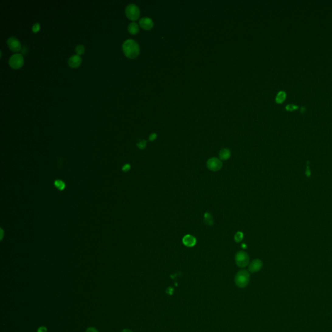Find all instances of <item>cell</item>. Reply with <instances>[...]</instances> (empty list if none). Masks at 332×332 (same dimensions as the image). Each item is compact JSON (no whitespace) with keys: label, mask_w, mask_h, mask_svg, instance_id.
<instances>
[{"label":"cell","mask_w":332,"mask_h":332,"mask_svg":"<svg viewBox=\"0 0 332 332\" xmlns=\"http://www.w3.org/2000/svg\"><path fill=\"white\" fill-rule=\"evenodd\" d=\"M122 49L125 55L131 59L136 58L140 54L139 45L133 39H128L125 40L122 45Z\"/></svg>","instance_id":"1"},{"label":"cell","mask_w":332,"mask_h":332,"mask_svg":"<svg viewBox=\"0 0 332 332\" xmlns=\"http://www.w3.org/2000/svg\"><path fill=\"white\" fill-rule=\"evenodd\" d=\"M249 280H250V274L248 271L245 269L239 271L234 278L236 285L240 288L247 287L249 283Z\"/></svg>","instance_id":"2"},{"label":"cell","mask_w":332,"mask_h":332,"mask_svg":"<svg viewBox=\"0 0 332 332\" xmlns=\"http://www.w3.org/2000/svg\"><path fill=\"white\" fill-rule=\"evenodd\" d=\"M126 16L132 21L138 19L140 15V11L137 5L134 4H129L125 9Z\"/></svg>","instance_id":"3"},{"label":"cell","mask_w":332,"mask_h":332,"mask_svg":"<svg viewBox=\"0 0 332 332\" xmlns=\"http://www.w3.org/2000/svg\"><path fill=\"white\" fill-rule=\"evenodd\" d=\"M249 256L245 251H239L236 253L235 256V261L236 265L240 268H245L249 264Z\"/></svg>","instance_id":"4"},{"label":"cell","mask_w":332,"mask_h":332,"mask_svg":"<svg viewBox=\"0 0 332 332\" xmlns=\"http://www.w3.org/2000/svg\"><path fill=\"white\" fill-rule=\"evenodd\" d=\"M24 64L23 57L20 53H16L10 57L9 60V64L12 69H19L22 67Z\"/></svg>","instance_id":"5"},{"label":"cell","mask_w":332,"mask_h":332,"mask_svg":"<svg viewBox=\"0 0 332 332\" xmlns=\"http://www.w3.org/2000/svg\"><path fill=\"white\" fill-rule=\"evenodd\" d=\"M207 168L212 171H217L223 167L222 161L217 158H209L206 162Z\"/></svg>","instance_id":"6"},{"label":"cell","mask_w":332,"mask_h":332,"mask_svg":"<svg viewBox=\"0 0 332 332\" xmlns=\"http://www.w3.org/2000/svg\"><path fill=\"white\" fill-rule=\"evenodd\" d=\"M7 45L9 47V49L12 51L16 52L19 51L21 50V43L18 39L14 36H11L7 40Z\"/></svg>","instance_id":"7"},{"label":"cell","mask_w":332,"mask_h":332,"mask_svg":"<svg viewBox=\"0 0 332 332\" xmlns=\"http://www.w3.org/2000/svg\"><path fill=\"white\" fill-rule=\"evenodd\" d=\"M139 24L141 28L147 31L152 29L154 26L152 19L148 17H144L140 19V20L139 21Z\"/></svg>","instance_id":"8"},{"label":"cell","mask_w":332,"mask_h":332,"mask_svg":"<svg viewBox=\"0 0 332 332\" xmlns=\"http://www.w3.org/2000/svg\"><path fill=\"white\" fill-rule=\"evenodd\" d=\"M263 265L262 261L259 260V259H256V260H253L252 262H251L250 264L248 265V271L252 273L257 272L260 271Z\"/></svg>","instance_id":"9"},{"label":"cell","mask_w":332,"mask_h":332,"mask_svg":"<svg viewBox=\"0 0 332 332\" xmlns=\"http://www.w3.org/2000/svg\"><path fill=\"white\" fill-rule=\"evenodd\" d=\"M82 62L81 57L78 55H75L71 56L69 60H68V64L72 68H77L79 67Z\"/></svg>","instance_id":"10"},{"label":"cell","mask_w":332,"mask_h":332,"mask_svg":"<svg viewBox=\"0 0 332 332\" xmlns=\"http://www.w3.org/2000/svg\"><path fill=\"white\" fill-rule=\"evenodd\" d=\"M196 238L192 235H189V234L185 235L182 239L183 244L188 247H192L195 246V244H196Z\"/></svg>","instance_id":"11"},{"label":"cell","mask_w":332,"mask_h":332,"mask_svg":"<svg viewBox=\"0 0 332 332\" xmlns=\"http://www.w3.org/2000/svg\"><path fill=\"white\" fill-rule=\"evenodd\" d=\"M219 158L221 160H227L230 158L231 156L230 150L228 149H223L219 154Z\"/></svg>","instance_id":"12"},{"label":"cell","mask_w":332,"mask_h":332,"mask_svg":"<svg viewBox=\"0 0 332 332\" xmlns=\"http://www.w3.org/2000/svg\"><path fill=\"white\" fill-rule=\"evenodd\" d=\"M128 31L132 35H136L139 32V26L136 22H132L128 26Z\"/></svg>","instance_id":"13"},{"label":"cell","mask_w":332,"mask_h":332,"mask_svg":"<svg viewBox=\"0 0 332 332\" xmlns=\"http://www.w3.org/2000/svg\"><path fill=\"white\" fill-rule=\"evenodd\" d=\"M286 97V93L284 91H280L276 97V102L277 103H282Z\"/></svg>","instance_id":"14"},{"label":"cell","mask_w":332,"mask_h":332,"mask_svg":"<svg viewBox=\"0 0 332 332\" xmlns=\"http://www.w3.org/2000/svg\"><path fill=\"white\" fill-rule=\"evenodd\" d=\"M204 223L206 224H208V225H210V226L212 225L213 223V219L210 213L208 212L204 213Z\"/></svg>","instance_id":"15"},{"label":"cell","mask_w":332,"mask_h":332,"mask_svg":"<svg viewBox=\"0 0 332 332\" xmlns=\"http://www.w3.org/2000/svg\"><path fill=\"white\" fill-rule=\"evenodd\" d=\"M54 185H55V187L58 189L61 190V191H62V190L64 189L65 187H66V184L65 183L62 181V180H56L55 182H54Z\"/></svg>","instance_id":"16"},{"label":"cell","mask_w":332,"mask_h":332,"mask_svg":"<svg viewBox=\"0 0 332 332\" xmlns=\"http://www.w3.org/2000/svg\"><path fill=\"white\" fill-rule=\"evenodd\" d=\"M85 51V46L83 45H78L75 47V52L78 55H82Z\"/></svg>","instance_id":"17"},{"label":"cell","mask_w":332,"mask_h":332,"mask_svg":"<svg viewBox=\"0 0 332 332\" xmlns=\"http://www.w3.org/2000/svg\"><path fill=\"white\" fill-rule=\"evenodd\" d=\"M243 233L241 232H237L234 236V240L237 243H240L243 240Z\"/></svg>","instance_id":"18"},{"label":"cell","mask_w":332,"mask_h":332,"mask_svg":"<svg viewBox=\"0 0 332 332\" xmlns=\"http://www.w3.org/2000/svg\"><path fill=\"white\" fill-rule=\"evenodd\" d=\"M146 144H147V141H146L145 140H141V141H140L138 143H137L136 145H137V147L139 149H144L146 147Z\"/></svg>","instance_id":"19"},{"label":"cell","mask_w":332,"mask_h":332,"mask_svg":"<svg viewBox=\"0 0 332 332\" xmlns=\"http://www.w3.org/2000/svg\"><path fill=\"white\" fill-rule=\"evenodd\" d=\"M305 175L307 177L310 178L311 176V171L310 170V164H309V161H307V164H306V171H305Z\"/></svg>","instance_id":"20"},{"label":"cell","mask_w":332,"mask_h":332,"mask_svg":"<svg viewBox=\"0 0 332 332\" xmlns=\"http://www.w3.org/2000/svg\"><path fill=\"white\" fill-rule=\"evenodd\" d=\"M298 108H299V106L298 105H296L295 104H292V103H290V104H288L286 105L285 106V109L286 110H296Z\"/></svg>","instance_id":"21"},{"label":"cell","mask_w":332,"mask_h":332,"mask_svg":"<svg viewBox=\"0 0 332 332\" xmlns=\"http://www.w3.org/2000/svg\"><path fill=\"white\" fill-rule=\"evenodd\" d=\"M40 24H39L38 23H35L33 25V27H32V31L33 33H38L39 31V30H40Z\"/></svg>","instance_id":"22"},{"label":"cell","mask_w":332,"mask_h":332,"mask_svg":"<svg viewBox=\"0 0 332 332\" xmlns=\"http://www.w3.org/2000/svg\"><path fill=\"white\" fill-rule=\"evenodd\" d=\"M130 169V165L129 164H126L125 165H124L123 166V168H122V171L124 172H127L129 171Z\"/></svg>","instance_id":"23"},{"label":"cell","mask_w":332,"mask_h":332,"mask_svg":"<svg viewBox=\"0 0 332 332\" xmlns=\"http://www.w3.org/2000/svg\"><path fill=\"white\" fill-rule=\"evenodd\" d=\"M157 134H155V133H153V134H150V135L149 136V140H150V141H154V140H155L156 138H157Z\"/></svg>","instance_id":"24"},{"label":"cell","mask_w":332,"mask_h":332,"mask_svg":"<svg viewBox=\"0 0 332 332\" xmlns=\"http://www.w3.org/2000/svg\"><path fill=\"white\" fill-rule=\"evenodd\" d=\"M37 331L38 332H46L47 331V328H46L45 326H41L38 329Z\"/></svg>","instance_id":"25"},{"label":"cell","mask_w":332,"mask_h":332,"mask_svg":"<svg viewBox=\"0 0 332 332\" xmlns=\"http://www.w3.org/2000/svg\"><path fill=\"white\" fill-rule=\"evenodd\" d=\"M86 332H99V331H97L95 328H93V327H90V328H88V329L86 330Z\"/></svg>","instance_id":"26"},{"label":"cell","mask_w":332,"mask_h":332,"mask_svg":"<svg viewBox=\"0 0 332 332\" xmlns=\"http://www.w3.org/2000/svg\"><path fill=\"white\" fill-rule=\"evenodd\" d=\"M121 332H133V331H132L130 330H129V329H125V330H123V331H122Z\"/></svg>","instance_id":"27"},{"label":"cell","mask_w":332,"mask_h":332,"mask_svg":"<svg viewBox=\"0 0 332 332\" xmlns=\"http://www.w3.org/2000/svg\"><path fill=\"white\" fill-rule=\"evenodd\" d=\"M241 246H242V247H243V248H247V245H245V244H244V243L242 244Z\"/></svg>","instance_id":"28"}]
</instances>
